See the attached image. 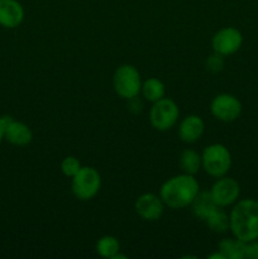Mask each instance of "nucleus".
I'll return each instance as SVG.
<instances>
[{"mask_svg":"<svg viewBox=\"0 0 258 259\" xmlns=\"http://www.w3.org/2000/svg\"><path fill=\"white\" fill-rule=\"evenodd\" d=\"M128 101H129L128 109L132 111V113L138 114V113H141L142 110H143V103H142V100H139L138 96L129 99Z\"/></svg>","mask_w":258,"mask_h":259,"instance_id":"5701e85b","label":"nucleus"},{"mask_svg":"<svg viewBox=\"0 0 258 259\" xmlns=\"http://www.w3.org/2000/svg\"><path fill=\"white\" fill-rule=\"evenodd\" d=\"M201 167L214 179L225 176L232 167V153L224 144H210L202 151Z\"/></svg>","mask_w":258,"mask_h":259,"instance_id":"7ed1b4c3","label":"nucleus"},{"mask_svg":"<svg viewBox=\"0 0 258 259\" xmlns=\"http://www.w3.org/2000/svg\"><path fill=\"white\" fill-rule=\"evenodd\" d=\"M24 20V8L18 0H0V25L8 29L18 28Z\"/></svg>","mask_w":258,"mask_h":259,"instance_id":"9b49d317","label":"nucleus"},{"mask_svg":"<svg viewBox=\"0 0 258 259\" xmlns=\"http://www.w3.org/2000/svg\"><path fill=\"white\" fill-rule=\"evenodd\" d=\"M95 249L100 257L113 259L120 252V244H119V240L113 235H104L96 242Z\"/></svg>","mask_w":258,"mask_h":259,"instance_id":"6ab92c4d","label":"nucleus"},{"mask_svg":"<svg viewBox=\"0 0 258 259\" xmlns=\"http://www.w3.org/2000/svg\"><path fill=\"white\" fill-rule=\"evenodd\" d=\"M204 222L206 223L207 228H209L211 232L218 233V234L228 232L230 227L229 215H228L222 207H217Z\"/></svg>","mask_w":258,"mask_h":259,"instance_id":"a211bd4d","label":"nucleus"},{"mask_svg":"<svg viewBox=\"0 0 258 259\" xmlns=\"http://www.w3.org/2000/svg\"><path fill=\"white\" fill-rule=\"evenodd\" d=\"M72 194L81 201H89L99 194L101 189V176L94 167H81L72 177Z\"/></svg>","mask_w":258,"mask_h":259,"instance_id":"39448f33","label":"nucleus"},{"mask_svg":"<svg viewBox=\"0 0 258 259\" xmlns=\"http://www.w3.org/2000/svg\"><path fill=\"white\" fill-rule=\"evenodd\" d=\"M126 258H128V257H126L125 254H120V252H119L118 254H116L115 257H114L113 259H126Z\"/></svg>","mask_w":258,"mask_h":259,"instance_id":"a878e982","label":"nucleus"},{"mask_svg":"<svg viewBox=\"0 0 258 259\" xmlns=\"http://www.w3.org/2000/svg\"><path fill=\"white\" fill-rule=\"evenodd\" d=\"M81 163L76 157L73 156H67L63 158V161L61 162V172L65 175L66 177H70L72 179L81 168Z\"/></svg>","mask_w":258,"mask_h":259,"instance_id":"aec40b11","label":"nucleus"},{"mask_svg":"<svg viewBox=\"0 0 258 259\" xmlns=\"http://www.w3.org/2000/svg\"><path fill=\"white\" fill-rule=\"evenodd\" d=\"M205 131V123L199 115H187L179 125V137L185 143H195L201 138Z\"/></svg>","mask_w":258,"mask_h":259,"instance_id":"f8f14e48","label":"nucleus"},{"mask_svg":"<svg viewBox=\"0 0 258 259\" xmlns=\"http://www.w3.org/2000/svg\"><path fill=\"white\" fill-rule=\"evenodd\" d=\"M142 77L139 71L133 65H121L115 70L113 76V86L116 95L129 100L141 94Z\"/></svg>","mask_w":258,"mask_h":259,"instance_id":"20e7f679","label":"nucleus"},{"mask_svg":"<svg viewBox=\"0 0 258 259\" xmlns=\"http://www.w3.org/2000/svg\"><path fill=\"white\" fill-rule=\"evenodd\" d=\"M179 166L182 174L195 176L201 168V156L194 149H185L179 157Z\"/></svg>","mask_w":258,"mask_h":259,"instance_id":"f3484780","label":"nucleus"},{"mask_svg":"<svg viewBox=\"0 0 258 259\" xmlns=\"http://www.w3.org/2000/svg\"><path fill=\"white\" fill-rule=\"evenodd\" d=\"M224 56L214 52L205 60V68L210 73H219L224 68Z\"/></svg>","mask_w":258,"mask_h":259,"instance_id":"412c9836","label":"nucleus"},{"mask_svg":"<svg viewBox=\"0 0 258 259\" xmlns=\"http://www.w3.org/2000/svg\"><path fill=\"white\" fill-rule=\"evenodd\" d=\"M242 103L232 94H219L210 103V111L215 119L224 123L237 120L242 114Z\"/></svg>","mask_w":258,"mask_h":259,"instance_id":"0eeeda50","label":"nucleus"},{"mask_svg":"<svg viewBox=\"0 0 258 259\" xmlns=\"http://www.w3.org/2000/svg\"><path fill=\"white\" fill-rule=\"evenodd\" d=\"M3 139H4V126H3L2 120H0V143H2Z\"/></svg>","mask_w":258,"mask_h":259,"instance_id":"393cba45","label":"nucleus"},{"mask_svg":"<svg viewBox=\"0 0 258 259\" xmlns=\"http://www.w3.org/2000/svg\"><path fill=\"white\" fill-rule=\"evenodd\" d=\"M245 258L258 259V239L245 244Z\"/></svg>","mask_w":258,"mask_h":259,"instance_id":"4be33fe9","label":"nucleus"},{"mask_svg":"<svg viewBox=\"0 0 258 259\" xmlns=\"http://www.w3.org/2000/svg\"><path fill=\"white\" fill-rule=\"evenodd\" d=\"M141 94L147 101L153 104L164 98V95H166V88H164V83L159 78L149 77L142 83Z\"/></svg>","mask_w":258,"mask_h":259,"instance_id":"dca6fc26","label":"nucleus"},{"mask_svg":"<svg viewBox=\"0 0 258 259\" xmlns=\"http://www.w3.org/2000/svg\"><path fill=\"white\" fill-rule=\"evenodd\" d=\"M164 202L161 197L152 192H146L141 195L134 202V210L146 222H156L161 219L164 211Z\"/></svg>","mask_w":258,"mask_h":259,"instance_id":"9d476101","label":"nucleus"},{"mask_svg":"<svg viewBox=\"0 0 258 259\" xmlns=\"http://www.w3.org/2000/svg\"><path fill=\"white\" fill-rule=\"evenodd\" d=\"M243 45V34L234 27H224L218 30L211 39L214 52L222 56H232L240 50Z\"/></svg>","mask_w":258,"mask_h":259,"instance_id":"6e6552de","label":"nucleus"},{"mask_svg":"<svg viewBox=\"0 0 258 259\" xmlns=\"http://www.w3.org/2000/svg\"><path fill=\"white\" fill-rule=\"evenodd\" d=\"M207 258H209V259H225L224 255H223L222 253L219 252V250H218L217 253H212V254H210Z\"/></svg>","mask_w":258,"mask_h":259,"instance_id":"b1692460","label":"nucleus"},{"mask_svg":"<svg viewBox=\"0 0 258 259\" xmlns=\"http://www.w3.org/2000/svg\"><path fill=\"white\" fill-rule=\"evenodd\" d=\"M245 244L238 238H225L218 245V250L224 255L225 259H244Z\"/></svg>","mask_w":258,"mask_h":259,"instance_id":"2eb2a0df","label":"nucleus"},{"mask_svg":"<svg viewBox=\"0 0 258 259\" xmlns=\"http://www.w3.org/2000/svg\"><path fill=\"white\" fill-rule=\"evenodd\" d=\"M4 139L13 146L24 147L33 141V132L25 123L13 119L4 128Z\"/></svg>","mask_w":258,"mask_h":259,"instance_id":"ddd939ff","label":"nucleus"},{"mask_svg":"<svg viewBox=\"0 0 258 259\" xmlns=\"http://www.w3.org/2000/svg\"><path fill=\"white\" fill-rule=\"evenodd\" d=\"M180 116V109L172 99L163 98L156 101L149 110V121L159 132L169 131L176 125Z\"/></svg>","mask_w":258,"mask_h":259,"instance_id":"423d86ee","label":"nucleus"},{"mask_svg":"<svg viewBox=\"0 0 258 259\" xmlns=\"http://www.w3.org/2000/svg\"><path fill=\"white\" fill-rule=\"evenodd\" d=\"M233 237L244 243L258 239V201L243 199L235 202L229 214Z\"/></svg>","mask_w":258,"mask_h":259,"instance_id":"f03ea898","label":"nucleus"},{"mask_svg":"<svg viewBox=\"0 0 258 259\" xmlns=\"http://www.w3.org/2000/svg\"><path fill=\"white\" fill-rule=\"evenodd\" d=\"M190 206L192 207L195 217L200 220H205L217 207H220L215 204L210 191H199Z\"/></svg>","mask_w":258,"mask_h":259,"instance_id":"4468645a","label":"nucleus"},{"mask_svg":"<svg viewBox=\"0 0 258 259\" xmlns=\"http://www.w3.org/2000/svg\"><path fill=\"white\" fill-rule=\"evenodd\" d=\"M199 191L197 180L192 175L181 174L163 182L159 189V197L169 209L179 210L190 206Z\"/></svg>","mask_w":258,"mask_h":259,"instance_id":"f257e3e1","label":"nucleus"},{"mask_svg":"<svg viewBox=\"0 0 258 259\" xmlns=\"http://www.w3.org/2000/svg\"><path fill=\"white\" fill-rule=\"evenodd\" d=\"M210 192H211L212 199L218 206H230L239 199L240 185L237 180L232 179V177L223 176L215 181Z\"/></svg>","mask_w":258,"mask_h":259,"instance_id":"1a4fd4ad","label":"nucleus"}]
</instances>
